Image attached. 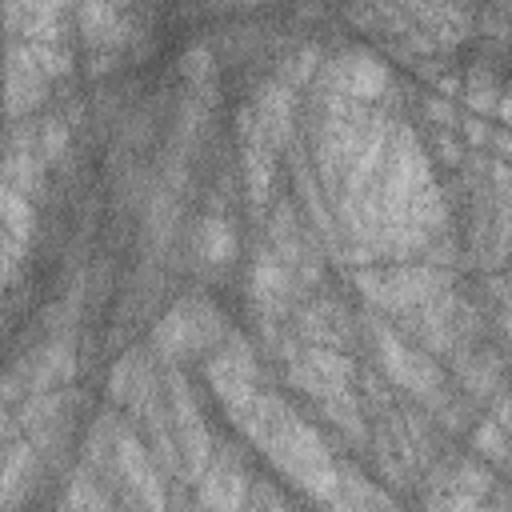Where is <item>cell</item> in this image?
I'll list each match as a JSON object with an SVG mask.
<instances>
[{
	"mask_svg": "<svg viewBox=\"0 0 512 512\" xmlns=\"http://www.w3.org/2000/svg\"><path fill=\"white\" fill-rule=\"evenodd\" d=\"M216 332H220V316L200 300H184L156 324V348L164 356H184L192 348H204Z\"/></svg>",
	"mask_w": 512,
	"mask_h": 512,
	"instance_id": "obj_1",
	"label": "cell"
},
{
	"mask_svg": "<svg viewBox=\"0 0 512 512\" xmlns=\"http://www.w3.org/2000/svg\"><path fill=\"white\" fill-rule=\"evenodd\" d=\"M80 24H84V32L92 36V40H116L124 28V8H112V4H84L80 8Z\"/></svg>",
	"mask_w": 512,
	"mask_h": 512,
	"instance_id": "obj_4",
	"label": "cell"
},
{
	"mask_svg": "<svg viewBox=\"0 0 512 512\" xmlns=\"http://www.w3.org/2000/svg\"><path fill=\"white\" fill-rule=\"evenodd\" d=\"M332 80H336V88H340L344 96H376V92H384V84H388V68H384L372 52L352 48V52H340V56H336Z\"/></svg>",
	"mask_w": 512,
	"mask_h": 512,
	"instance_id": "obj_2",
	"label": "cell"
},
{
	"mask_svg": "<svg viewBox=\"0 0 512 512\" xmlns=\"http://www.w3.org/2000/svg\"><path fill=\"white\" fill-rule=\"evenodd\" d=\"M24 476L32 480V448H28V444H12V448H8V468H4L8 500H16V488L24 484Z\"/></svg>",
	"mask_w": 512,
	"mask_h": 512,
	"instance_id": "obj_5",
	"label": "cell"
},
{
	"mask_svg": "<svg viewBox=\"0 0 512 512\" xmlns=\"http://www.w3.org/2000/svg\"><path fill=\"white\" fill-rule=\"evenodd\" d=\"M184 72H188V76H204V72H208V48L184 52Z\"/></svg>",
	"mask_w": 512,
	"mask_h": 512,
	"instance_id": "obj_6",
	"label": "cell"
},
{
	"mask_svg": "<svg viewBox=\"0 0 512 512\" xmlns=\"http://www.w3.org/2000/svg\"><path fill=\"white\" fill-rule=\"evenodd\" d=\"M192 248H196V256H200L204 264H228V260L236 256V232H232L228 220L204 216V220L196 224V232H192Z\"/></svg>",
	"mask_w": 512,
	"mask_h": 512,
	"instance_id": "obj_3",
	"label": "cell"
}]
</instances>
